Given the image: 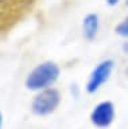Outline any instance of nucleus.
I'll use <instances>...</instances> for the list:
<instances>
[{
	"label": "nucleus",
	"mask_w": 128,
	"mask_h": 129,
	"mask_svg": "<svg viewBox=\"0 0 128 129\" xmlns=\"http://www.w3.org/2000/svg\"><path fill=\"white\" fill-rule=\"evenodd\" d=\"M59 77V67L53 62L38 64L30 71L26 78V87L29 90H45L49 89Z\"/></svg>",
	"instance_id": "f257e3e1"
},
{
	"label": "nucleus",
	"mask_w": 128,
	"mask_h": 129,
	"mask_svg": "<svg viewBox=\"0 0 128 129\" xmlns=\"http://www.w3.org/2000/svg\"><path fill=\"white\" fill-rule=\"evenodd\" d=\"M59 101H61V97H59L58 90L49 87L35 95V98L33 100V104H31V108H33V112L35 114L47 116L57 109V106L59 105Z\"/></svg>",
	"instance_id": "f03ea898"
},
{
	"label": "nucleus",
	"mask_w": 128,
	"mask_h": 129,
	"mask_svg": "<svg viewBox=\"0 0 128 129\" xmlns=\"http://www.w3.org/2000/svg\"><path fill=\"white\" fill-rule=\"evenodd\" d=\"M112 70H113V60H111V59L103 60L100 64H97L96 69L92 71L89 81L86 83V91L89 94H94L108 81V78L111 77Z\"/></svg>",
	"instance_id": "7ed1b4c3"
},
{
	"label": "nucleus",
	"mask_w": 128,
	"mask_h": 129,
	"mask_svg": "<svg viewBox=\"0 0 128 129\" xmlns=\"http://www.w3.org/2000/svg\"><path fill=\"white\" fill-rule=\"evenodd\" d=\"M115 118V106L111 101H103L90 113V121L97 128H108L113 122Z\"/></svg>",
	"instance_id": "20e7f679"
},
{
	"label": "nucleus",
	"mask_w": 128,
	"mask_h": 129,
	"mask_svg": "<svg viewBox=\"0 0 128 129\" xmlns=\"http://www.w3.org/2000/svg\"><path fill=\"white\" fill-rule=\"evenodd\" d=\"M84 36L88 40H93L98 31V16L96 14H89L82 22Z\"/></svg>",
	"instance_id": "39448f33"
},
{
	"label": "nucleus",
	"mask_w": 128,
	"mask_h": 129,
	"mask_svg": "<svg viewBox=\"0 0 128 129\" xmlns=\"http://www.w3.org/2000/svg\"><path fill=\"white\" fill-rule=\"evenodd\" d=\"M120 36H124V38H128V18L127 19H124L121 23L119 24L117 27H116V30H115Z\"/></svg>",
	"instance_id": "423d86ee"
},
{
	"label": "nucleus",
	"mask_w": 128,
	"mask_h": 129,
	"mask_svg": "<svg viewBox=\"0 0 128 129\" xmlns=\"http://www.w3.org/2000/svg\"><path fill=\"white\" fill-rule=\"evenodd\" d=\"M107 3L109 4V6H116V4L119 3V0H107Z\"/></svg>",
	"instance_id": "0eeeda50"
},
{
	"label": "nucleus",
	"mask_w": 128,
	"mask_h": 129,
	"mask_svg": "<svg viewBox=\"0 0 128 129\" xmlns=\"http://www.w3.org/2000/svg\"><path fill=\"white\" fill-rule=\"evenodd\" d=\"M2 120L3 118H2V113H0V129H2Z\"/></svg>",
	"instance_id": "6e6552de"
},
{
	"label": "nucleus",
	"mask_w": 128,
	"mask_h": 129,
	"mask_svg": "<svg viewBox=\"0 0 128 129\" xmlns=\"http://www.w3.org/2000/svg\"><path fill=\"white\" fill-rule=\"evenodd\" d=\"M127 74H128V69H127Z\"/></svg>",
	"instance_id": "1a4fd4ad"
},
{
	"label": "nucleus",
	"mask_w": 128,
	"mask_h": 129,
	"mask_svg": "<svg viewBox=\"0 0 128 129\" xmlns=\"http://www.w3.org/2000/svg\"><path fill=\"white\" fill-rule=\"evenodd\" d=\"M127 4H128V0H127Z\"/></svg>",
	"instance_id": "9d476101"
}]
</instances>
